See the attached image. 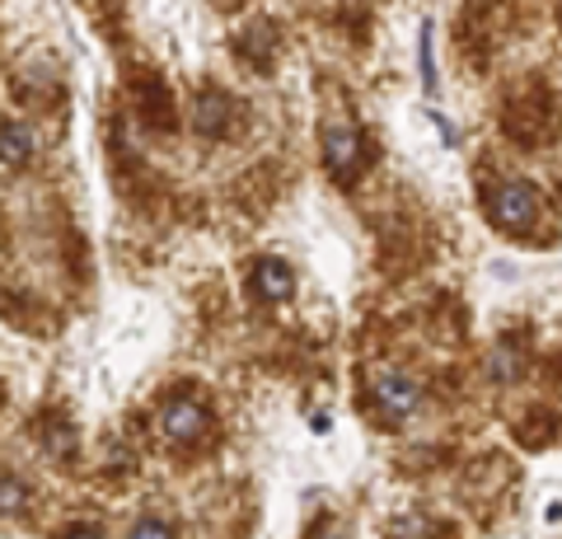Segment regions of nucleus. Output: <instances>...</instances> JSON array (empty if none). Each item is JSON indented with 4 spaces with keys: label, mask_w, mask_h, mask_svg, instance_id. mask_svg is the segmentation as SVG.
Listing matches in <instances>:
<instances>
[{
    "label": "nucleus",
    "mask_w": 562,
    "mask_h": 539,
    "mask_svg": "<svg viewBox=\"0 0 562 539\" xmlns=\"http://www.w3.org/2000/svg\"><path fill=\"white\" fill-rule=\"evenodd\" d=\"M66 539H103V535H99L94 526H70V530H66Z\"/></svg>",
    "instance_id": "13"
},
{
    "label": "nucleus",
    "mask_w": 562,
    "mask_h": 539,
    "mask_svg": "<svg viewBox=\"0 0 562 539\" xmlns=\"http://www.w3.org/2000/svg\"><path fill=\"white\" fill-rule=\"evenodd\" d=\"M375 404L384 408V417H413L422 408V385L403 371H380L375 375Z\"/></svg>",
    "instance_id": "2"
},
{
    "label": "nucleus",
    "mask_w": 562,
    "mask_h": 539,
    "mask_svg": "<svg viewBox=\"0 0 562 539\" xmlns=\"http://www.w3.org/2000/svg\"><path fill=\"white\" fill-rule=\"evenodd\" d=\"M127 539H173V526L160 520V516H146V520H136Z\"/></svg>",
    "instance_id": "10"
},
{
    "label": "nucleus",
    "mask_w": 562,
    "mask_h": 539,
    "mask_svg": "<svg viewBox=\"0 0 562 539\" xmlns=\"http://www.w3.org/2000/svg\"><path fill=\"white\" fill-rule=\"evenodd\" d=\"M47 450L52 456H70V431L66 427H47Z\"/></svg>",
    "instance_id": "12"
},
{
    "label": "nucleus",
    "mask_w": 562,
    "mask_h": 539,
    "mask_svg": "<svg viewBox=\"0 0 562 539\" xmlns=\"http://www.w3.org/2000/svg\"><path fill=\"white\" fill-rule=\"evenodd\" d=\"M422 85L436 90V71H431V29H422Z\"/></svg>",
    "instance_id": "11"
},
{
    "label": "nucleus",
    "mask_w": 562,
    "mask_h": 539,
    "mask_svg": "<svg viewBox=\"0 0 562 539\" xmlns=\"http://www.w3.org/2000/svg\"><path fill=\"white\" fill-rule=\"evenodd\" d=\"M295 291V277H291V268L281 263V258H262V263L254 268V295L258 301H286V295Z\"/></svg>",
    "instance_id": "5"
},
{
    "label": "nucleus",
    "mask_w": 562,
    "mask_h": 539,
    "mask_svg": "<svg viewBox=\"0 0 562 539\" xmlns=\"http://www.w3.org/2000/svg\"><path fill=\"white\" fill-rule=\"evenodd\" d=\"M390 539H436V530L427 516H398L390 526Z\"/></svg>",
    "instance_id": "9"
},
{
    "label": "nucleus",
    "mask_w": 562,
    "mask_h": 539,
    "mask_svg": "<svg viewBox=\"0 0 562 539\" xmlns=\"http://www.w3.org/2000/svg\"><path fill=\"white\" fill-rule=\"evenodd\" d=\"M487 212H492V221H497L502 231H525V225L535 221V212H539V198H535V188H530V183L506 179V183L492 188Z\"/></svg>",
    "instance_id": "1"
},
{
    "label": "nucleus",
    "mask_w": 562,
    "mask_h": 539,
    "mask_svg": "<svg viewBox=\"0 0 562 539\" xmlns=\"http://www.w3.org/2000/svg\"><path fill=\"white\" fill-rule=\"evenodd\" d=\"M225 123H231V99L216 94V90L202 94V99H198V109H192V127H198L202 136H221Z\"/></svg>",
    "instance_id": "6"
},
{
    "label": "nucleus",
    "mask_w": 562,
    "mask_h": 539,
    "mask_svg": "<svg viewBox=\"0 0 562 539\" xmlns=\"http://www.w3.org/2000/svg\"><path fill=\"white\" fill-rule=\"evenodd\" d=\"M324 160L333 173H351L361 160V136L351 132V123H328L324 127Z\"/></svg>",
    "instance_id": "4"
},
{
    "label": "nucleus",
    "mask_w": 562,
    "mask_h": 539,
    "mask_svg": "<svg viewBox=\"0 0 562 539\" xmlns=\"http://www.w3.org/2000/svg\"><path fill=\"white\" fill-rule=\"evenodd\" d=\"M33 146H38V136H33L29 123H5L0 127V160L5 165H29Z\"/></svg>",
    "instance_id": "7"
},
{
    "label": "nucleus",
    "mask_w": 562,
    "mask_h": 539,
    "mask_svg": "<svg viewBox=\"0 0 562 539\" xmlns=\"http://www.w3.org/2000/svg\"><path fill=\"white\" fill-rule=\"evenodd\" d=\"M29 507V489L14 474H0V516H20Z\"/></svg>",
    "instance_id": "8"
},
{
    "label": "nucleus",
    "mask_w": 562,
    "mask_h": 539,
    "mask_svg": "<svg viewBox=\"0 0 562 539\" xmlns=\"http://www.w3.org/2000/svg\"><path fill=\"white\" fill-rule=\"evenodd\" d=\"M160 431L173 441V446H192L206 431V408L198 398H169L160 408Z\"/></svg>",
    "instance_id": "3"
}]
</instances>
